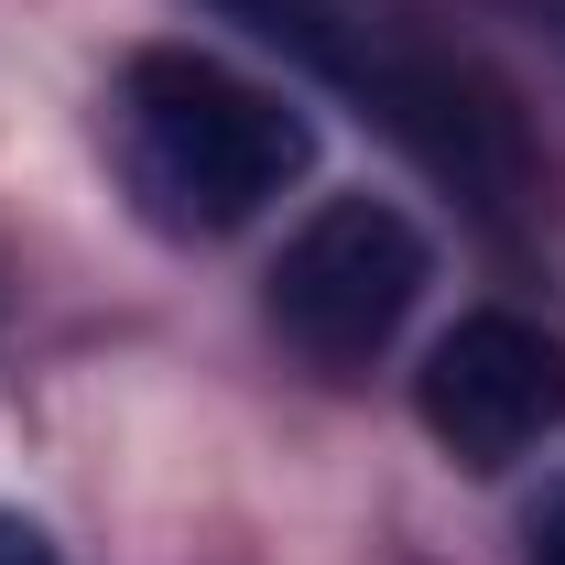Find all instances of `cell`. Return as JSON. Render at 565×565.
<instances>
[{"mask_svg": "<svg viewBox=\"0 0 565 565\" xmlns=\"http://www.w3.org/2000/svg\"><path fill=\"white\" fill-rule=\"evenodd\" d=\"M120 174H131L141 217L185 228V239H217L239 217H262L316 163V131L305 109H282L273 87H250L217 55H185V44H141L120 66Z\"/></svg>", "mask_w": 565, "mask_h": 565, "instance_id": "obj_1", "label": "cell"}, {"mask_svg": "<svg viewBox=\"0 0 565 565\" xmlns=\"http://www.w3.org/2000/svg\"><path fill=\"white\" fill-rule=\"evenodd\" d=\"M424 228L381 196H327L273 262V327L316 370H370L424 294Z\"/></svg>", "mask_w": 565, "mask_h": 565, "instance_id": "obj_2", "label": "cell"}, {"mask_svg": "<svg viewBox=\"0 0 565 565\" xmlns=\"http://www.w3.org/2000/svg\"><path fill=\"white\" fill-rule=\"evenodd\" d=\"M414 414L457 468H511L565 424V349L522 316H457L414 370Z\"/></svg>", "mask_w": 565, "mask_h": 565, "instance_id": "obj_3", "label": "cell"}, {"mask_svg": "<svg viewBox=\"0 0 565 565\" xmlns=\"http://www.w3.org/2000/svg\"><path fill=\"white\" fill-rule=\"evenodd\" d=\"M207 11L250 22L262 44H282V55H305V66H327V76H370V87H381V66L349 44V11H338V0H207Z\"/></svg>", "mask_w": 565, "mask_h": 565, "instance_id": "obj_4", "label": "cell"}, {"mask_svg": "<svg viewBox=\"0 0 565 565\" xmlns=\"http://www.w3.org/2000/svg\"><path fill=\"white\" fill-rule=\"evenodd\" d=\"M0 565H55V544H44L22 511H0Z\"/></svg>", "mask_w": 565, "mask_h": 565, "instance_id": "obj_5", "label": "cell"}, {"mask_svg": "<svg viewBox=\"0 0 565 565\" xmlns=\"http://www.w3.org/2000/svg\"><path fill=\"white\" fill-rule=\"evenodd\" d=\"M533 565H565V490L533 511Z\"/></svg>", "mask_w": 565, "mask_h": 565, "instance_id": "obj_6", "label": "cell"}, {"mask_svg": "<svg viewBox=\"0 0 565 565\" xmlns=\"http://www.w3.org/2000/svg\"><path fill=\"white\" fill-rule=\"evenodd\" d=\"M555 22H565V0H555Z\"/></svg>", "mask_w": 565, "mask_h": 565, "instance_id": "obj_7", "label": "cell"}]
</instances>
